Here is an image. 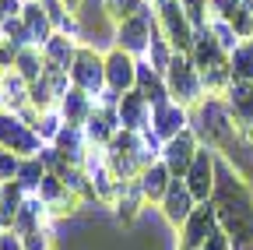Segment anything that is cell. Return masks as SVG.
I'll list each match as a JSON object with an SVG mask.
<instances>
[{
    "instance_id": "cell-33",
    "label": "cell",
    "mask_w": 253,
    "mask_h": 250,
    "mask_svg": "<svg viewBox=\"0 0 253 250\" xmlns=\"http://www.w3.org/2000/svg\"><path fill=\"white\" fill-rule=\"evenodd\" d=\"M208 28H211V36L221 43V50H225V53H232L239 43H243V36L236 32V28H232V21H221V18H211L208 21Z\"/></svg>"
},
{
    "instance_id": "cell-40",
    "label": "cell",
    "mask_w": 253,
    "mask_h": 250,
    "mask_svg": "<svg viewBox=\"0 0 253 250\" xmlns=\"http://www.w3.org/2000/svg\"><path fill=\"white\" fill-rule=\"evenodd\" d=\"M63 4H67L71 11H81V4H84V0H63Z\"/></svg>"
},
{
    "instance_id": "cell-21",
    "label": "cell",
    "mask_w": 253,
    "mask_h": 250,
    "mask_svg": "<svg viewBox=\"0 0 253 250\" xmlns=\"http://www.w3.org/2000/svg\"><path fill=\"white\" fill-rule=\"evenodd\" d=\"M56 109H60V116H63L67 127H84V120H88L91 109H95V96H88V92H81V88L71 85V92L60 99Z\"/></svg>"
},
{
    "instance_id": "cell-9",
    "label": "cell",
    "mask_w": 253,
    "mask_h": 250,
    "mask_svg": "<svg viewBox=\"0 0 253 250\" xmlns=\"http://www.w3.org/2000/svg\"><path fill=\"white\" fill-rule=\"evenodd\" d=\"M183 180L190 187V194H194L201 204H208L214 198V191H218V155L211 148H201L197 159H194V166L186 169Z\"/></svg>"
},
{
    "instance_id": "cell-13",
    "label": "cell",
    "mask_w": 253,
    "mask_h": 250,
    "mask_svg": "<svg viewBox=\"0 0 253 250\" xmlns=\"http://www.w3.org/2000/svg\"><path fill=\"white\" fill-rule=\"evenodd\" d=\"M225 106L232 113V123L246 145H253V85H243V81H232L225 88Z\"/></svg>"
},
{
    "instance_id": "cell-8",
    "label": "cell",
    "mask_w": 253,
    "mask_h": 250,
    "mask_svg": "<svg viewBox=\"0 0 253 250\" xmlns=\"http://www.w3.org/2000/svg\"><path fill=\"white\" fill-rule=\"evenodd\" d=\"M116 99L120 96H113V92H102L99 99H95V109H91V116L84 120V138H88V145H95V148H106L123 127H120V116H116Z\"/></svg>"
},
{
    "instance_id": "cell-29",
    "label": "cell",
    "mask_w": 253,
    "mask_h": 250,
    "mask_svg": "<svg viewBox=\"0 0 253 250\" xmlns=\"http://www.w3.org/2000/svg\"><path fill=\"white\" fill-rule=\"evenodd\" d=\"M67 127L63 123V116H60V109H42V113H36V123H32V131L39 134V141L42 145H53L56 138H60V131Z\"/></svg>"
},
{
    "instance_id": "cell-22",
    "label": "cell",
    "mask_w": 253,
    "mask_h": 250,
    "mask_svg": "<svg viewBox=\"0 0 253 250\" xmlns=\"http://www.w3.org/2000/svg\"><path fill=\"white\" fill-rule=\"evenodd\" d=\"M49 222H53V218H49L42 198H39V194H28L25 204H21V211H18V218H14V226H11V233H14V236H25V233L42 229V226H49Z\"/></svg>"
},
{
    "instance_id": "cell-24",
    "label": "cell",
    "mask_w": 253,
    "mask_h": 250,
    "mask_svg": "<svg viewBox=\"0 0 253 250\" xmlns=\"http://www.w3.org/2000/svg\"><path fill=\"white\" fill-rule=\"evenodd\" d=\"M134 92H141V96L151 102V106H158V102H169V88H166V74H158L148 60H137V88Z\"/></svg>"
},
{
    "instance_id": "cell-20",
    "label": "cell",
    "mask_w": 253,
    "mask_h": 250,
    "mask_svg": "<svg viewBox=\"0 0 253 250\" xmlns=\"http://www.w3.org/2000/svg\"><path fill=\"white\" fill-rule=\"evenodd\" d=\"M78 50H81V43H78V39L63 36V32H53V36H49V43L42 46L46 67H53V71H67V74H71V67H74V56H78Z\"/></svg>"
},
{
    "instance_id": "cell-45",
    "label": "cell",
    "mask_w": 253,
    "mask_h": 250,
    "mask_svg": "<svg viewBox=\"0 0 253 250\" xmlns=\"http://www.w3.org/2000/svg\"><path fill=\"white\" fill-rule=\"evenodd\" d=\"M25 4H28V0H25Z\"/></svg>"
},
{
    "instance_id": "cell-41",
    "label": "cell",
    "mask_w": 253,
    "mask_h": 250,
    "mask_svg": "<svg viewBox=\"0 0 253 250\" xmlns=\"http://www.w3.org/2000/svg\"><path fill=\"white\" fill-rule=\"evenodd\" d=\"M4 233H7V229H4V222H0V236H4Z\"/></svg>"
},
{
    "instance_id": "cell-27",
    "label": "cell",
    "mask_w": 253,
    "mask_h": 250,
    "mask_svg": "<svg viewBox=\"0 0 253 250\" xmlns=\"http://www.w3.org/2000/svg\"><path fill=\"white\" fill-rule=\"evenodd\" d=\"M14 71L28 81V85H36L42 74H46V56H42V46H25L14 60Z\"/></svg>"
},
{
    "instance_id": "cell-4",
    "label": "cell",
    "mask_w": 253,
    "mask_h": 250,
    "mask_svg": "<svg viewBox=\"0 0 253 250\" xmlns=\"http://www.w3.org/2000/svg\"><path fill=\"white\" fill-rule=\"evenodd\" d=\"M155 28H158V21H155V4H148L141 14H134V18H126V21L116 25L113 46L123 50V53H130V56H137V60H144V53H148V46H151V36H155Z\"/></svg>"
},
{
    "instance_id": "cell-31",
    "label": "cell",
    "mask_w": 253,
    "mask_h": 250,
    "mask_svg": "<svg viewBox=\"0 0 253 250\" xmlns=\"http://www.w3.org/2000/svg\"><path fill=\"white\" fill-rule=\"evenodd\" d=\"M18 240H21V250H56V222H49L42 229H32Z\"/></svg>"
},
{
    "instance_id": "cell-1",
    "label": "cell",
    "mask_w": 253,
    "mask_h": 250,
    "mask_svg": "<svg viewBox=\"0 0 253 250\" xmlns=\"http://www.w3.org/2000/svg\"><path fill=\"white\" fill-rule=\"evenodd\" d=\"M190 131L197 134V141L204 148H211L218 159H225V155L236 151V145L243 141L236 123H232V113L225 106L221 96H204L194 109H190Z\"/></svg>"
},
{
    "instance_id": "cell-39",
    "label": "cell",
    "mask_w": 253,
    "mask_h": 250,
    "mask_svg": "<svg viewBox=\"0 0 253 250\" xmlns=\"http://www.w3.org/2000/svg\"><path fill=\"white\" fill-rule=\"evenodd\" d=\"M0 250H21V240H18L11 229H7L4 236H0Z\"/></svg>"
},
{
    "instance_id": "cell-38",
    "label": "cell",
    "mask_w": 253,
    "mask_h": 250,
    "mask_svg": "<svg viewBox=\"0 0 253 250\" xmlns=\"http://www.w3.org/2000/svg\"><path fill=\"white\" fill-rule=\"evenodd\" d=\"M21 11H25V0H0V21L21 18Z\"/></svg>"
},
{
    "instance_id": "cell-43",
    "label": "cell",
    "mask_w": 253,
    "mask_h": 250,
    "mask_svg": "<svg viewBox=\"0 0 253 250\" xmlns=\"http://www.w3.org/2000/svg\"><path fill=\"white\" fill-rule=\"evenodd\" d=\"M0 39H4V25H0Z\"/></svg>"
},
{
    "instance_id": "cell-3",
    "label": "cell",
    "mask_w": 253,
    "mask_h": 250,
    "mask_svg": "<svg viewBox=\"0 0 253 250\" xmlns=\"http://www.w3.org/2000/svg\"><path fill=\"white\" fill-rule=\"evenodd\" d=\"M166 88H169V99L194 109L208 92H204V81H201V71L194 67V60H190V53H176L172 64L166 71Z\"/></svg>"
},
{
    "instance_id": "cell-30",
    "label": "cell",
    "mask_w": 253,
    "mask_h": 250,
    "mask_svg": "<svg viewBox=\"0 0 253 250\" xmlns=\"http://www.w3.org/2000/svg\"><path fill=\"white\" fill-rule=\"evenodd\" d=\"M46 173H49V169L42 166V159H39V155H32V159H21V166H18V176H14V180L25 187L28 194H36V191H39V183L46 180Z\"/></svg>"
},
{
    "instance_id": "cell-28",
    "label": "cell",
    "mask_w": 253,
    "mask_h": 250,
    "mask_svg": "<svg viewBox=\"0 0 253 250\" xmlns=\"http://www.w3.org/2000/svg\"><path fill=\"white\" fill-rule=\"evenodd\" d=\"M172 56H176L172 43L162 36V28H155V36H151V46H148L144 60H148V64H151L158 74H166V71H169V64H172Z\"/></svg>"
},
{
    "instance_id": "cell-15",
    "label": "cell",
    "mask_w": 253,
    "mask_h": 250,
    "mask_svg": "<svg viewBox=\"0 0 253 250\" xmlns=\"http://www.w3.org/2000/svg\"><path fill=\"white\" fill-rule=\"evenodd\" d=\"M201 148H204V145L197 141L194 131H183V134H176L172 141L162 145V162L169 166V173H172L176 180H183L186 169L194 166V159H197V151H201Z\"/></svg>"
},
{
    "instance_id": "cell-14",
    "label": "cell",
    "mask_w": 253,
    "mask_h": 250,
    "mask_svg": "<svg viewBox=\"0 0 253 250\" xmlns=\"http://www.w3.org/2000/svg\"><path fill=\"white\" fill-rule=\"evenodd\" d=\"M183 131H190V109L186 106H179V102H158V106H151V134L158 138V141H172L176 134H183Z\"/></svg>"
},
{
    "instance_id": "cell-32",
    "label": "cell",
    "mask_w": 253,
    "mask_h": 250,
    "mask_svg": "<svg viewBox=\"0 0 253 250\" xmlns=\"http://www.w3.org/2000/svg\"><path fill=\"white\" fill-rule=\"evenodd\" d=\"M102 4H106L109 21H113V25H120V21H126V18L141 14V11L148 7V0H102Z\"/></svg>"
},
{
    "instance_id": "cell-7",
    "label": "cell",
    "mask_w": 253,
    "mask_h": 250,
    "mask_svg": "<svg viewBox=\"0 0 253 250\" xmlns=\"http://www.w3.org/2000/svg\"><path fill=\"white\" fill-rule=\"evenodd\" d=\"M0 148L14 151L18 159H32V155L42 151V141H39L36 131H32V123H25L21 113L0 109Z\"/></svg>"
},
{
    "instance_id": "cell-44",
    "label": "cell",
    "mask_w": 253,
    "mask_h": 250,
    "mask_svg": "<svg viewBox=\"0 0 253 250\" xmlns=\"http://www.w3.org/2000/svg\"><path fill=\"white\" fill-rule=\"evenodd\" d=\"M148 4H155V0H148Z\"/></svg>"
},
{
    "instance_id": "cell-23",
    "label": "cell",
    "mask_w": 253,
    "mask_h": 250,
    "mask_svg": "<svg viewBox=\"0 0 253 250\" xmlns=\"http://www.w3.org/2000/svg\"><path fill=\"white\" fill-rule=\"evenodd\" d=\"M53 148H56V155L63 162H71V166H84V155H88V138H84V131L81 127H63L60 131V138L53 141Z\"/></svg>"
},
{
    "instance_id": "cell-17",
    "label": "cell",
    "mask_w": 253,
    "mask_h": 250,
    "mask_svg": "<svg viewBox=\"0 0 253 250\" xmlns=\"http://www.w3.org/2000/svg\"><path fill=\"white\" fill-rule=\"evenodd\" d=\"M172 173H169V166L158 159V162H151L141 176H137V187H141V194H144V201L151 204V208H158L162 204V198L169 194V187H172Z\"/></svg>"
},
{
    "instance_id": "cell-26",
    "label": "cell",
    "mask_w": 253,
    "mask_h": 250,
    "mask_svg": "<svg viewBox=\"0 0 253 250\" xmlns=\"http://www.w3.org/2000/svg\"><path fill=\"white\" fill-rule=\"evenodd\" d=\"M229 74H232V81L253 85V36L243 39V43L229 53Z\"/></svg>"
},
{
    "instance_id": "cell-37",
    "label": "cell",
    "mask_w": 253,
    "mask_h": 250,
    "mask_svg": "<svg viewBox=\"0 0 253 250\" xmlns=\"http://www.w3.org/2000/svg\"><path fill=\"white\" fill-rule=\"evenodd\" d=\"M201 250H236V243H232V236H229L225 229L218 226V229H214V233L208 236V243H204Z\"/></svg>"
},
{
    "instance_id": "cell-36",
    "label": "cell",
    "mask_w": 253,
    "mask_h": 250,
    "mask_svg": "<svg viewBox=\"0 0 253 250\" xmlns=\"http://www.w3.org/2000/svg\"><path fill=\"white\" fill-rule=\"evenodd\" d=\"M18 166H21L18 155L7 151V148H0V183H11V180L18 176Z\"/></svg>"
},
{
    "instance_id": "cell-42",
    "label": "cell",
    "mask_w": 253,
    "mask_h": 250,
    "mask_svg": "<svg viewBox=\"0 0 253 250\" xmlns=\"http://www.w3.org/2000/svg\"><path fill=\"white\" fill-rule=\"evenodd\" d=\"M246 7H250V11H253V0H246Z\"/></svg>"
},
{
    "instance_id": "cell-18",
    "label": "cell",
    "mask_w": 253,
    "mask_h": 250,
    "mask_svg": "<svg viewBox=\"0 0 253 250\" xmlns=\"http://www.w3.org/2000/svg\"><path fill=\"white\" fill-rule=\"evenodd\" d=\"M28 106H32V85H28L18 71L0 74V109L25 113Z\"/></svg>"
},
{
    "instance_id": "cell-25",
    "label": "cell",
    "mask_w": 253,
    "mask_h": 250,
    "mask_svg": "<svg viewBox=\"0 0 253 250\" xmlns=\"http://www.w3.org/2000/svg\"><path fill=\"white\" fill-rule=\"evenodd\" d=\"M25 198H28V191H25L18 180L0 183V222H4V229H11V226H14V218H18V211H21Z\"/></svg>"
},
{
    "instance_id": "cell-5",
    "label": "cell",
    "mask_w": 253,
    "mask_h": 250,
    "mask_svg": "<svg viewBox=\"0 0 253 250\" xmlns=\"http://www.w3.org/2000/svg\"><path fill=\"white\" fill-rule=\"evenodd\" d=\"M71 85L99 99L106 92V50L81 43V50L74 56V67H71Z\"/></svg>"
},
{
    "instance_id": "cell-6",
    "label": "cell",
    "mask_w": 253,
    "mask_h": 250,
    "mask_svg": "<svg viewBox=\"0 0 253 250\" xmlns=\"http://www.w3.org/2000/svg\"><path fill=\"white\" fill-rule=\"evenodd\" d=\"M155 21H158V28H162V36L172 43L176 53H190L197 28L186 18V11L179 7V0H155Z\"/></svg>"
},
{
    "instance_id": "cell-11",
    "label": "cell",
    "mask_w": 253,
    "mask_h": 250,
    "mask_svg": "<svg viewBox=\"0 0 253 250\" xmlns=\"http://www.w3.org/2000/svg\"><path fill=\"white\" fill-rule=\"evenodd\" d=\"M201 201L190 194V187H186V180H172V187H169V194L162 198V204H158L155 211L162 215V222L169 226V229H183L186 226V218L194 215V208H197Z\"/></svg>"
},
{
    "instance_id": "cell-12",
    "label": "cell",
    "mask_w": 253,
    "mask_h": 250,
    "mask_svg": "<svg viewBox=\"0 0 253 250\" xmlns=\"http://www.w3.org/2000/svg\"><path fill=\"white\" fill-rule=\"evenodd\" d=\"M214 229H218V208H214V201L197 204L194 215L186 218V226L179 229V247L176 250H201Z\"/></svg>"
},
{
    "instance_id": "cell-16",
    "label": "cell",
    "mask_w": 253,
    "mask_h": 250,
    "mask_svg": "<svg viewBox=\"0 0 253 250\" xmlns=\"http://www.w3.org/2000/svg\"><path fill=\"white\" fill-rule=\"evenodd\" d=\"M116 116H120V127L123 131H148L151 127V102L141 96V92H126V96L116 99Z\"/></svg>"
},
{
    "instance_id": "cell-34",
    "label": "cell",
    "mask_w": 253,
    "mask_h": 250,
    "mask_svg": "<svg viewBox=\"0 0 253 250\" xmlns=\"http://www.w3.org/2000/svg\"><path fill=\"white\" fill-rule=\"evenodd\" d=\"M179 7L186 11L190 21H194V28H204L211 21V0H179Z\"/></svg>"
},
{
    "instance_id": "cell-2",
    "label": "cell",
    "mask_w": 253,
    "mask_h": 250,
    "mask_svg": "<svg viewBox=\"0 0 253 250\" xmlns=\"http://www.w3.org/2000/svg\"><path fill=\"white\" fill-rule=\"evenodd\" d=\"M190 60H194V67L201 71V81H204V92H208V96H225V88L232 85L229 53L221 50V43L211 36L208 25L197 28L194 46H190Z\"/></svg>"
},
{
    "instance_id": "cell-35",
    "label": "cell",
    "mask_w": 253,
    "mask_h": 250,
    "mask_svg": "<svg viewBox=\"0 0 253 250\" xmlns=\"http://www.w3.org/2000/svg\"><path fill=\"white\" fill-rule=\"evenodd\" d=\"M4 25V39H11L14 46H32V39H28V32H25V25H21V18H7V21H0Z\"/></svg>"
},
{
    "instance_id": "cell-19",
    "label": "cell",
    "mask_w": 253,
    "mask_h": 250,
    "mask_svg": "<svg viewBox=\"0 0 253 250\" xmlns=\"http://www.w3.org/2000/svg\"><path fill=\"white\" fill-rule=\"evenodd\" d=\"M21 25H25V32H28L32 46H46V43H49V36L56 32L42 0H28V4H25V11H21Z\"/></svg>"
},
{
    "instance_id": "cell-10",
    "label": "cell",
    "mask_w": 253,
    "mask_h": 250,
    "mask_svg": "<svg viewBox=\"0 0 253 250\" xmlns=\"http://www.w3.org/2000/svg\"><path fill=\"white\" fill-rule=\"evenodd\" d=\"M134 88H137V56L109 46L106 50V92L126 96V92H134Z\"/></svg>"
}]
</instances>
